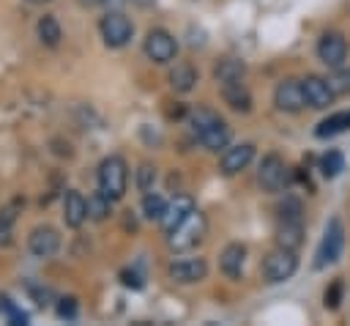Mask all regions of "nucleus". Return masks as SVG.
Returning a JSON list of instances; mask_svg holds the SVG:
<instances>
[{
	"label": "nucleus",
	"mask_w": 350,
	"mask_h": 326,
	"mask_svg": "<svg viewBox=\"0 0 350 326\" xmlns=\"http://www.w3.org/2000/svg\"><path fill=\"white\" fill-rule=\"evenodd\" d=\"M273 104L282 112H298V110H304L306 99H304L301 79H282L276 85V90H273Z\"/></svg>",
	"instance_id": "9b49d317"
},
{
	"label": "nucleus",
	"mask_w": 350,
	"mask_h": 326,
	"mask_svg": "<svg viewBox=\"0 0 350 326\" xmlns=\"http://www.w3.org/2000/svg\"><path fill=\"white\" fill-rule=\"evenodd\" d=\"M243 71H246V66L241 63V60H232V58H227V60H221L219 66H216V79L219 82H230V79H241L243 77Z\"/></svg>",
	"instance_id": "b1692460"
},
{
	"label": "nucleus",
	"mask_w": 350,
	"mask_h": 326,
	"mask_svg": "<svg viewBox=\"0 0 350 326\" xmlns=\"http://www.w3.org/2000/svg\"><path fill=\"white\" fill-rule=\"evenodd\" d=\"M79 3H82V5H98L101 0H79Z\"/></svg>",
	"instance_id": "f704fd0d"
},
{
	"label": "nucleus",
	"mask_w": 350,
	"mask_h": 326,
	"mask_svg": "<svg viewBox=\"0 0 350 326\" xmlns=\"http://www.w3.org/2000/svg\"><path fill=\"white\" fill-rule=\"evenodd\" d=\"M167 274H170V279L180 282V285H191V282H200L208 277V263H205V258H178L167 266Z\"/></svg>",
	"instance_id": "6e6552de"
},
{
	"label": "nucleus",
	"mask_w": 350,
	"mask_h": 326,
	"mask_svg": "<svg viewBox=\"0 0 350 326\" xmlns=\"http://www.w3.org/2000/svg\"><path fill=\"white\" fill-rule=\"evenodd\" d=\"M194 82H197V71H194L189 63H178V66L170 71V85H172L175 90H180V93H189V90L194 88Z\"/></svg>",
	"instance_id": "412c9836"
},
{
	"label": "nucleus",
	"mask_w": 350,
	"mask_h": 326,
	"mask_svg": "<svg viewBox=\"0 0 350 326\" xmlns=\"http://www.w3.org/2000/svg\"><path fill=\"white\" fill-rule=\"evenodd\" d=\"M57 315H60V318H68V321L77 318V299H71V296H68V299H60Z\"/></svg>",
	"instance_id": "2f4dec72"
},
{
	"label": "nucleus",
	"mask_w": 350,
	"mask_h": 326,
	"mask_svg": "<svg viewBox=\"0 0 350 326\" xmlns=\"http://www.w3.org/2000/svg\"><path fill=\"white\" fill-rule=\"evenodd\" d=\"M101 3H104L109 11H120V5H123L126 0H101Z\"/></svg>",
	"instance_id": "72a5a7b5"
},
{
	"label": "nucleus",
	"mask_w": 350,
	"mask_h": 326,
	"mask_svg": "<svg viewBox=\"0 0 350 326\" xmlns=\"http://www.w3.org/2000/svg\"><path fill=\"white\" fill-rule=\"evenodd\" d=\"M63 219L68 227H82V222L88 219V200L77 189H68L63 195Z\"/></svg>",
	"instance_id": "dca6fc26"
},
{
	"label": "nucleus",
	"mask_w": 350,
	"mask_h": 326,
	"mask_svg": "<svg viewBox=\"0 0 350 326\" xmlns=\"http://www.w3.org/2000/svg\"><path fill=\"white\" fill-rule=\"evenodd\" d=\"M164 208H167V203H164V197L161 195H156V192H145V197H142V214H145V219H161V214H164Z\"/></svg>",
	"instance_id": "a878e982"
},
{
	"label": "nucleus",
	"mask_w": 350,
	"mask_h": 326,
	"mask_svg": "<svg viewBox=\"0 0 350 326\" xmlns=\"http://www.w3.org/2000/svg\"><path fill=\"white\" fill-rule=\"evenodd\" d=\"M342 170H345V156H342V151H328V153L320 159V173H323L325 178H336Z\"/></svg>",
	"instance_id": "bb28decb"
},
{
	"label": "nucleus",
	"mask_w": 350,
	"mask_h": 326,
	"mask_svg": "<svg viewBox=\"0 0 350 326\" xmlns=\"http://www.w3.org/2000/svg\"><path fill=\"white\" fill-rule=\"evenodd\" d=\"M153 181H156V167L148 164V162H142L139 170H137V189L139 192H150L153 189Z\"/></svg>",
	"instance_id": "c85d7f7f"
},
{
	"label": "nucleus",
	"mask_w": 350,
	"mask_h": 326,
	"mask_svg": "<svg viewBox=\"0 0 350 326\" xmlns=\"http://www.w3.org/2000/svg\"><path fill=\"white\" fill-rule=\"evenodd\" d=\"M27 247H30V252H33L36 258H52V255L60 249V236H57L55 227L38 225V227H33V233H30V238H27Z\"/></svg>",
	"instance_id": "ddd939ff"
},
{
	"label": "nucleus",
	"mask_w": 350,
	"mask_h": 326,
	"mask_svg": "<svg viewBox=\"0 0 350 326\" xmlns=\"http://www.w3.org/2000/svg\"><path fill=\"white\" fill-rule=\"evenodd\" d=\"M252 159H254V145H252V142H241V145L224 148L219 167H221L224 175H235V173L246 170V167L252 164Z\"/></svg>",
	"instance_id": "4468645a"
},
{
	"label": "nucleus",
	"mask_w": 350,
	"mask_h": 326,
	"mask_svg": "<svg viewBox=\"0 0 350 326\" xmlns=\"http://www.w3.org/2000/svg\"><path fill=\"white\" fill-rule=\"evenodd\" d=\"M126 184H129V170L126 162L120 156H107L98 164V189L109 197V200H120L126 195Z\"/></svg>",
	"instance_id": "f03ea898"
},
{
	"label": "nucleus",
	"mask_w": 350,
	"mask_h": 326,
	"mask_svg": "<svg viewBox=\"0 0 350 326\" xmlns=\"http://www.w3.org/2000/svg\"><path fill=\"white\" fill-rule=\"evenodd\" d=\"M194 208H197V205H194V200H191L189 195H178L175 200L167 203V208H164V214H161V219H159V222H161V230H164V233H172Z\"/></svg>",
	"instance_id": "2eb2a0df"
},
{
	"label": "nucleus",
	"mask_w": 350,
	"mask_h": 326,
	"mask_svg": "<svg viewBox=\"0 0 350 326\" xmlns=\"http://www.w3.org/2000/svg\"><path fill=\"white\" fill-rule=\"evenodd\" d=\"M301 88H304V99H306L309 107H314V110H325L328 104H334V96H336V93L331 90L328 79L309 74L306 79H301Z\"/></svg>",
	"instance_id": "f8f14e48"
},
{
	"label": "nucleus",
	"mask_w": 350,
	"mask_h": 326,
	"mask_svg": "<svg viewBox=\"0 0 350 326\" xmlns=\"http://www.w3.org/2000/svg\"><path fill=\"white\" fill-rule=\"evenodd\" d=\"M339 301H342V279H334L331 288L325 290V301H323V304H325L328 310H336Z\"/></svg>",
	"instance_id": "7c9ffc66"
},
{
	"label": "nucleus",
	"mask_w": 350,
	"mask_h": 326,
	"mask_svg": "<svg viewBox=\"0 0 350 326\" xmlns=\"http://www.w3.org/2000/svg\"><path fill=\"white\" fill-rule=\"evenodd\" d=\"M30 3H49V0H30Z\"/></svg>",
	"instance_id": "c9c22d12"
},
{
	"label": "nucleus",
	"mask_w": 350,
	"mask_h": 326,
	"mask_svg": "<svg viewBox=\"0 0 350 326\" xmlns=\"http://www.w3.org/2000/svg\"><path fill=\"white\" fill-rule=\"evenodd\" d=\"M101 38L107 47L118 49V47H126L131 33H134V25L129 22V16H123L120 11H109L104 19H101Z\"/></svg>",
	"instance_id": "423d86ee"
},
{
	"label": "nucleus",
	"mask_w": 350,
	"mask_h": 326,
	"mask_svg": "<svg viewBox=\"0 0 350 326\" xmlns=\"http://www.w3.org/2000/svg\"><path fill=\"white\" fill-rule=\"evenodd\" d=\"M257 181L265 192H279L284 184H287V167L284 162L276 156V153H268L262 162H260V170H257Z\"/></svg>",
	"instance_id": "9d476101"
},
{
	"label": "nucleus",
	"mask_w": 350,
	"mask_h": 326,
	"mask_svg": "<svg viewBox=\"0 0 350 326\" xmlns=\"http://www.w3.org/2000/svg\"><path fill=\"white\" fill-rule=\"evenodd\" d=\"M109 203H112V200H109L101 189H98V192H93V195L88 197V216H90V219H96V222H101V219L109 214Z\"/></svg>",
	"instance_id": "393cba45"
},
{
	"label": "nucleus",
	"mask_w": 350,
	"mask_h": 326,
	"mask_svg": "<svg viewBox=\"0 0 350 326\" xmlns=\"http://www.w3.org/2000/svg\"><path fill=\"white\" fill-rule=\"evenodd\" d=\"M205 230H208V222H205V216L194 208L172 233H167V244H170V249H175V252H186V249H191V247H197V244L202 241Z\"/></svg>",
	"instance_id": "7ed1b4c3"
},
{
	"label": "nucleus",
	"mask_w": 350,
	"mask_h": 326,
	"mask_svg": "<svg viewBox=\"0 0 350 326\" xmlns=\"http://www.w3.org/2000/svg\"><path fill=\"white\" fill-rule=\"evenodd\" d=\"M120 277H123V285L126 288H142V277L137 271H123Z\"/></svg>",
	"instance_id": "473e14b6"
},
{
	"label": "nucleus",
	"mask_w": 350,
	"mask_h": 326,
	"mask_svg": "<svg viewBox=\"0 0 350 326\" xmlns=\"http://www.w3.org/2000/svg\"><path fill=\"white\" fill-rule=\"evenodd\" d=\"M243 263H246V247L243 244H227L219 255V268L230 277V279H241L243 274Z\"/></svg>",
	"instance_id": "f3484780"
},
{
	"label": "nucleus",
	"mask_w": 350,
	"mask_h": 326,
	"mask_svg": "<svg viewBox=\"0 0 350 326\" xmlns=\"http://www.w3.org/2000/svg\"><path fill=\"white\" fill-rule=\"evenodd\" d=\"M276 244L295 252L304 244V222L301 219H282L276 227Z\"/></svg>",
	"instance_id": "6ab92c4d"
},
{
	"label": "nucleus",
	"mask_w": 350,
	"mask_h": 326,
	"mask_svg": "<svg viewBox=\"0 0 350 326\" xmlns=\"http://www.w3.org/2000/svg\"><path fill=\"white\" fill-rule=\"evenodd\" d=\"M317 58L328 68H339L345 63V58H347V41H345V36L342 33H334V30L323 33L320 41H317Z\"/></svg>",
	"instance_id": "1a4fd4ad"
},
{
	"label": "nucleus",
	"mask_w": 350,
	"mask_h": 326,
	"mask_svg": "<svg viewBox=\"0 0 350 326\" xmlns=\"http://www.w3.org/2000/svg\"><path fill=\"white\" fill-rule=\"evenodd\" d=\"M19 208H22V200H11L8 205L0 208V244H8L11 241V230H14V222H16Z\"/></svg>",
	"instance_id": "4be33fe9"
},
{
	"label": "nucleus",
	"mask_w": 350,
	"mask_h": 326,
	"mask_svg": "<svg viewBox=\"0 0 350 326\" xmlns=\"http://www.w3.org/2000/svg\"><path fill=\"white\" fill-rule=\"evenodd\" d=\"M347 129H350V110H342V112H334L325 121H320L314 134L317 137H334V134H342Z\"/></svg>",
	"instance_id": "aec40b11"
},
{
	"label": "nucleus",
	"mask_w": 350,
	"mask_h": 326,
	"mask_svg": "<svg viewBox=\"0 0 350 326\" xmlns=\"http://www.w3.org/2000/svg\"><path fill=\"white\" fill-rule=\"evenodd\" d=\"M221 85V96L224 101L235 110V112H249L252 110V93L246 90V85L241 79H230V82H219Z\"/></svg>",
	"instance_id": "a211bd4d"
},
{
	"label": "nucleus",
	"mask_w": 350,
	"mask_h": 326,
	"mask_svg": "<svg viewBox=\"0 0 350 326\" xmlns=\"http://www.w3.org/2000/svg\"><path fill=\"white\" fill-rule=\"evenodd\" d=\"M342 249H345V227H342V222L334 216V219L325 225L323 238H320V244H317L314 268H325V266L336 263L339 255H342Z\"/></svg>",
	"instance_id": "20e7f679"
},
{
	"label": "nucleus",
	"mask_w": 350,
	"mask_h": 326,
	"mask_svg": "<svg viewBox=\"0 0 350 326\" xmlns=\"http://www.w3.org/2000/svg\"><path fill=\"white\" fill-rule=\"evenodd\" d=\"M145 55L153 63H172L175 55H178V44H175V38L167 30L156 27V30H150L145 36Z\"/></svg>",
	"instance_id": "0eeeda50"
},
{
	"label": "nucleus",
	"mask_w": 350,
	"mask_h": 326,
	"mask_svg": "<svg viewBox=\"0 0 350 326\" xmlns=\"http://www.w3.org/2000/svg\"><path fill=\"white\" fill-rule=\"evenodd\" d=\"M298 268V258L293 249H284V247H276L273 252L265 255L262 260V279L271 282V285H279L284 279H290Z\"/></svg>",
	"instance_id": "39448f33"
},
{
	"label": "nucleus",
	"mask_w": 350,
	"mask_h": 326,
	"mask_svg": "<svg viewBox=\"0 0 350 326\" xmlns=\"http://www.w3.org/2000/svg\"><path fill=\"white\" fill-rule=\"evenodd\" d=\"M38 38L46 44V47H57L60 44V38H63V33H60V25H57V19L55 16H41L38 19Z\"/></svg>",
	"instance_id": "5701e85b"
},
{
	"label": "nucleus",
	"mask_w": 350,
	"mask_h": 326,
	"mask_svg": "<svg viewBox=\"0 0 350 326\" xmlns=\"http://www.w3.org/2000/svg\"><path fill=\"white\" fill-rule=\"evenodd\" d=\"M328 85H331L334 93H350V68L334 71V77L328 79Z\"/></svg>",
	"instance_id": "c756f323"
},
{
	"label": "nucleus",
	"mask_w": 350,
	"mask_h": 326,
	"mask_svg": "<svg viewBox=\"0 0 350 326\" xmlns=\"http://www.w3.org/2000/svg\"><path fill=\"white\" fill-rule=\"evenodd\" d=\"M0 315H5L8 318V323H16V326H22V323H27V315L8 299V296H0Z\"/></svg>",
	"instance_id": "cd10ccee"
},
{
	"label": "nucleus",
	"mask_w": 350,
	"mask_h": 326,
	"mask_svg": "<svg viewBox=\"0 0 350 326\" xmlns=\"http://www.w3.org/2000/svg\"><path fill=\"white\" fill-rule=\"evenodd\" d=\"M191 126H194V134L197 140L202 142V148L208 151H219V148H227L230 145V126L211 110H197L191 115Z\"/></svg>",
	"instance_id": "f257e3e1"
}]
</instances>
